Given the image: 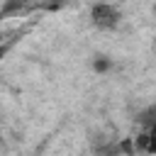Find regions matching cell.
<instances>
[{"mask_svg":"<svg viewBox=\"0 0 156 156\" xmlns=\"http://www.w3.org/2000/svg\"><path fill=\"white\" fill-rule=\"evenodd\" d=\"M119 20H122V12L112 2H95L90 7V22L98 29H115L119 24Z\"/></svg>","mask_w":156,"mask_h":156,"instance_id":"cell-1","label":"cell"},{"mask_svg":"<svg viewBox=\"0 0 156 156\" xmlns=\"http://www.w3.org/2000/svg\"><path fill=\"white\" fill-rule=\"evenodd\" d=\"M37 10H44V0H5L0 7V20L22 17V15H29Z\"/></svg>","mask_w":156,"mask_h":156,"instance_id":"cell-2","label":"cell"},{"mask_svg":"<svg viewBox=\"0 0 156 156\" xmlns=\"http://www.w3.org/2000/svg\"><path fill=\"white\" fill-rule=\"evenodd\" d=\"M134 151L154 154V129H144L141 134H136V139H134Z\"/></svg>","mask_w":156,"mask_h":156,"instance_id":"cell-3","label":"cell"},{"mask_svg":"<svg viewBox=\"0 0 156 156\" xmlns=\"http://www.w3.org/2000/svg\"><path fill=\"white\" fill-rule=\"evenodd\" d=\"M154 115H156V107H154V105H149V107L136 117V122H139L144 129H154V124H156V117H154Z\"/></svg>","mask_w":156,"mask_h":156,"instance_id":"cell-4","label":"cell"},{"mask_svg":"<svg viewBox=\"0 0 156 156\" xmlns=\"http://www.w3.org/2000/svg\"><path fill=\"white\" fill-rule=\"evenodd\" d=\"M110 68H112V61H110L107 56H95V61H93V71L105 73V71H110Z\"/></svg>","mask_w":156,"mask_h":156,"instance_id":"cell-5","label":"cell"},{"mask_svg":"<svg viewBox=\"0 0 156 156\" xmlns=\"http://www.w3.org/2000/svg\"><path fill=\"white\" fill-rule=\"evenodd\" d=\"M2 56H5V49H0V61H2Z\"/></svg>","mask_w":156,"mask_h":156,"instance_id":"cell-6","label":"cell"},{"mask_svg":"<svg viewBox=\"0 0 156 156\" xmlns=\"http://www.w3.org/2000/svg\"><path fill=\"white\" fill-rule=\"evenodd\" d=\"M0 41H2V32H0Z\"/></svg>","mask_w":156,"mask_h":156,"instance_id":"cell-7","label":"cell"}]
</instances>
